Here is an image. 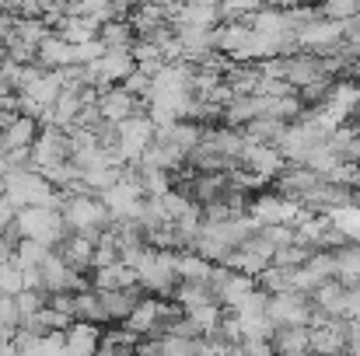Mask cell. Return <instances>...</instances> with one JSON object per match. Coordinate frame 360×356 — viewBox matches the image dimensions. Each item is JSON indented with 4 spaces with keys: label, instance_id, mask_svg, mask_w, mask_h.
<instances>
[{
    "label": "cell",
    "instance_id": "6",
    "mask_svg": "<svg viewBox=\"0 0 360 356\" xmlns=\"http://www.w3.org/2000/svg\"><path fill=\"white\" fill-rule=\"evenodd\" d=\"M136 286H140L136 283V272L126 262L95 269V279H91V290H136Z\"/></svg>",
    "mask_w": 360,
    "mask_h": 356
},
{
    "label": "cell",
    "instance_id": "2",
    "mask_svg": "<svg viewBox=\"0 0 360 356\" xmlns=\"http://www.w3.org/2000/svg\"><path fill=\"white\" fill-rule=\"evenodd\" d=\"M311 318H315V308L304 294L283 290V294H269L266 301V322L273 329H308Z\"/></svg>",
    "mask_w": 360,
    "mask_h": 356
},
{
    "label": "cell",
    "instance_id": "8",
    "mask_svg": "<svg viewBox=\"0 0 360 356\" xmlns=\"http://www.w3.org/2000/svg\"><path fill=\"white\" fill-rule=\"evenodd\" d=\"M46 301H49V297H46L42 290H21V294L14 297V308H18L21 322H25V318H35V315L46 308Z\"/></svg>",
    "mask_w": 360,
    "mask_h": 356
},
{
    "label": "cell",
    "instance_id": "3",
    "mask_svg": "<svg viewBox=\"0 0 360 356\" xmlns=\"http://www.w3.org/2000/svg\"><path fill=\"white\" fill-rule=\"evenodd\" d=\"M98 350H102V329L98 325L74 322L63 332V353L67 356H95Z\"/></svg>",
    "mask_w": 360,
    "mask_h": 356
},
{
    "label": "cell",
    "instance_id": "4",
    "mask_svg": "<svg viewBox=\"0 0 360 356\" xmlns=\"http://www.w3.org/2000/svg\"><path fill=\"white\" fill-rule=\"evenodd\" d=\"M98 294V304H102V315H105V325H112V322H126L129 318V311L136 308V301L143 297V290L136 286V290H95Z\"/></svg>",
    "mask_w": 360,
    "mask_h": 356
},
{
    "label": "cell",
    "instance_id": "7",
    "mask_svg": "<svg viewBox=\"0 0 360 356\" xmlns=\"http://www.w3.org/2000/svg\"><path fill=\"white\" fill-rule=\"evenodd\" d=\"M273 356H308V329H273Z\"/></svg>",
    "mask_w": 360,
    "mask_h": 356
},
{
    "label": "cell",
    "instance_id": "5",
    "mask_svg": "<svg viewBox=\"0 0 360 356\" xmlns=\"http://www.w3.org/2000/svg\"><path fill=\"white\" fill-rule=\"evenodd\" d=\"M56 255L70 265V269H77V272H88L91 269V258H95V237L88 235H67L60 241V248H56Z\"/></svg>",
    "mask_w": 360,
    "mask_h": 356
},
{
    "label": "cell",
    "instance_id": "1",
    "mask_svg": "<svg viewBox=\"0 0 360 356\" xmlns=\"http://www.w3.org/2000/svg\"><path fill=\"white\" fill-rule=\"evenodd\" d=\"M14 231H18L21 241L46 244L49 251H56L60 241L67 237V228H63V220H60V210H49V206L18 210V213H14Z\"/></svg>",
    "mask_w": 360,
    "mask_h": 356
}]
</instances>
